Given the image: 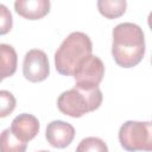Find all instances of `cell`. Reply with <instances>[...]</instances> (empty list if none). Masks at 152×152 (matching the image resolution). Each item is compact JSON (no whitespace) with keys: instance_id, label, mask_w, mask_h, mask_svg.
<instances>
[{"instance_id":"8","label":"cell","mask_w":152,"mask_h":152,"mask_svg":"<svg viewBox=\"0 0 152 152\" xmlns=\"http://www.w3.org/2000/svg\"><path fill=\"white\" fill-rule=\"evenodd\" d=\"M10 129L19 140L24 142H28L38 134L39 121L32 114L21 113L12 120Z\"/></svg>"},{"instance_id":"9","label":"cell","mask_w":152,"mask_h":152,"mask_svg":"<svg viewBox=\"0 0 152 152\" xmlns=\"http://www.w3.org/2000/svg\"><path fill=\"white\" fill-rule=\"evenodd\" d=\"M49 0H17L14 2L15 12L28 20H37L45 17L50 11Z\"/></svg>"},{"instance_id":"5","label":"cell","mask_w":152,"mask_h":152,"mask_svg":"<svg viewBox=\"0 0 152 152\" xmlns=\"http://www.w3.org/2000/svg\"><path fill=\"white\" fill-rule=\"evenodd\" d=\"M104 75V64L97 56L90 55L84 58L74 72V78L77 87L91 89L99 87Z\"/></svg>"},{"instance_id":"7","label":"cell","mask_w":152,"mask_h":152,"mask_svg":"<svg viewBox=\"0 0 152 152\" xmlns=\"http://www.w3.org/2000/svg\"><path fill=\"white\" fill-rule=\"evenodd\" d=\"M45 137L49 144L56 148H64L71 144L75 138V128L69 122L53 120L48 124Z\"/></svg>"},{"instance_id":"13","label":"cell","mask_w":152,"mask_h":152,"mask_svg":"<svg viewBox=\"0 0 152 152\" xmlns=\"http://www.w3.org/2000/svg\"><path fill=\"white\" fill-rule=\"evenodd\" d=\"M76 152H108V146L97 137H87L80 141Z\"/></svg>"},{"instance_id":"6","label":"cell","mask_w":152,"mask_h":152,"mask_svg":"<svg viewBox=\"0 0 152 152\" xmlns=\"http://www.w3.org/2000/svg\"><path fill=\"white\" fill-rule=\"evenodd\" d=\"M23 74L30 82H42L50 74L49 58L43 50H28L23 61Z\"/></svg>"},{"instance_id":"2","label":"cell","mask_w":152,"mask_h":152,"mask_svg":"<svg viewBox=\"0 0 152 152\" xmlns=\"http://www.w3.org/2000/svg\"><path fill=\"white\" fill-rule=\"evenodd\" d=\"M93 43L84 32H71L55 52V66L61 75L72 76L78 64L90 56Z\"/></svg>"},{"instance_id":"12","label":"cell","mask_w":152,"mask_h":152,"mask_svg":"<svg viewBox=\"0 0 152 152\" xmlns=\"http://www.w3.org/2000/svg\"><path fill=\"white\" fill-rule=\"evenodd\" d=\"M27 142L19 140L10 128L0 133V152H26Z\"/></svg>"},{"instance_id":"1","label":"cell","mask_w":152,"mask_h":152,"mask_svg":"<svg viewBox=\"0 0 152 152\" xmlns=\"http://www.w3.org/2000/svg\"><path fill=\"white\" fill-rule=\"evenodd\" d=\"M112 56L122 68H133L145 55V36L142 28L134 23H121L113 28Z\"/></svg>"},{"instance_id":"4","label":"cell","mask_w":152,"mask_h":152,"mask_svg":"<svg viewBox=\"0 0 152 152\" xmlns=\"http://www.w3.org/2000/svg\"><path fill=\"white\" fill-rule=\"evenodd\" d=\"M119 141L128 152L152 150V125L150 121L128 120L119 129Z\"/></svg>"},{"instance_id":"11","label":"cell","mask_w":152,"mask_h":152,"mask_svg":"<svg viewBox=\"0 0 152 152\" xmlns=\"http://www.w3.org/2000/svg\"><path fill=\"white\" fill-rule=\"evenodd\" d=\"M127 7L126 0H99L97 1V10L99 12L108 18V19H115L121 17Z\"/></svg>"},{"instance_id":"15","label":"cell","mask_w":152,"mask_h":152,"mask_svg":"<svg viewBox=\"0 0 152 152\" xmlns=\"http://www.w3.org/2000/svg\"><path fill=\"white\" fill-rule=\"evenodd\" d=\"M13 26V18L11 11L4 4H0V36L6 34Z\"/></svg>"},{"instance_id":"16","label":"cell","mask_w":152,"mask_h":152,"mask_svg":"<svg viewBox=\"0 0 152 152\" xmlns=\"http://www.w3.org/2000/svg\"><path fill=\"white\" fill-rule=\"evenodd\" d=\"M38 152H50V151H46V150H40V151H38Z\"/></svg>"},{"instance_id":"10","label":"cell","mask_w":152,"mask_h":152,"mask_svg":"<svg viewBox=\"0 0 152 152\" xmlns=\"http://www.w3.org/2000/svg\"><path fill=\"white\" fill-rule=\"evenodd\" d=\"M18 55L14 48L10 44H0V82L12 76L17 70Z\"/></svg>"},{"instance_id":"3","label":"cell","mask_w":152,"mask_h":152,"mask_svg":"<svg viewBox=\"0 0 152 152\" xmlns=\"http://www.w3.org/2000/svg\"><path fill=\"white\" fill-rule=\"evenodd\" d=\"M102 103V91L99 87L84 89L75 86L63 91L57 99L58 109L68 116L81 118L84 114L97 109Z\"/></svg>"},{"instance_id":"14","label":"cell","mask_w":152,"mask_h":152,"mask_svg":"<svg viewBox=\"0 0 152 152\" xmlns=\"http://www.w3.org/2000/svg\"><path fill=\"white\" fill-rule=\"evenodd\" d=\"M15 97L8 90H0V118L8 116L15 108Z\"/></svg>"}]
</instances>
